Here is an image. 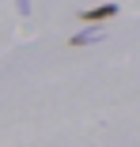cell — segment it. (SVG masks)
Returning <instances> with one entry per match:
<instances>
[{"mask_svg":"<svg viewBox=\"0 0 140 147\" xmlns=\"http://www.w3.org/2000/svg\"><path fill=\"white\" fill-rule=\"evenodd\" d=\"M87 42H95V34L87 30V34H76V38H68V45H87Z\"/></svg>","mask_w":140,"mask_h":147,"instance_id":"2","label":"cell"},{"mask_svg":"<svg viewBox=\"0 0 140 147\" xmlns=\"http://www.w3.org/2000/svg\"><path fill=\"white\" fill-rule=\"evenodd\" d=\"M118 11H121L118 4H99V8H91V11H80V23L95 26V23H106V19H114Z\"/></svg>","mask_w":140,"mask_h":147,"instance_id":"1","label":"cell"}]
</instances>
